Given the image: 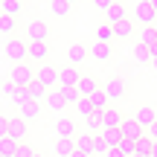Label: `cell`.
Segmentation results:
<instances>
[{
    "label": "cell",
    "mask_w": 157,
    "mask_h": 157,
    "mask_svg": "<svg viewBox=\"0 0 157 157\" xmlns=\"http://www.w3.org/2000/svg\"><path fill=\"white\" fill-rule=\"evenodd\" d=\"M102 90L108 93L111 102H122L125 96H128V82H125L122 76H108L105 82H102Z\"/></svg>",
    "instance_id": "6da1fadb"
},
{
    "label": "cell",
    "mask_w": 157,
    "mask_h": 157,
    "mask_svg": "<svg viewBox=\"0 0 157 157\" xmlns=\"http://www.w3.org/2000/svg\"><path fill=\"white\" fill-rule=\"evenodd\" d=\"M134 17L137 23H143V26H154V21H157V9L151 6V0H140V3L134 6Z\"/></svg>",
    "instance_id": "7a4b0ae2"
},
{
    "label": "cell",
    "mask_w": 157,
    "mask_h": 157,
    "mask_svg": "<svg viewBox=\"0 0 157 157\" xmlns=\"http://www.w3.org/2000/svg\"><path fill=\"white\" fill-rule=\"evenodd\" d=\"M6 56H9L15 64H23L29 58V44L21 41V38H9V41H6Z\"/></svg>",
    "instance_id": "3957f363"
},
{
    "label": "cell",
    "mask_w": 157,
    "mask_h": 157,
    "mask_svg": "<svg viewBox=\"0 0 157 157\" xmlns=\"http://www.w3.org/2000/svg\"><path fill=\"white\" fill-rule=\"evenodd\" d=\"M9 78H12L15 87H29V82L35 78V73H32V67H26V64H15V70L9 73Z\"/></svg>",
    "instance_id": "277c9868"
},
{
    "label": "cell",
    "mask_w": 157,
    "mask_h": 157,
    "mask_svg": "<svg viewBox=\"0 0 157 157\" xmlns=\"http://www.w3.org/2000/svg\"><path fill=\"white\" fill-rule=\"evenodd\" d=\"M35 78H41V82L47 84V87H58V70L52 67V64H41L38 70H35Z\"/></svg>",
    "instance_id": "5b68a950"
},
{
    "label": "cell",
    "mask_w": 157,
    "mask_h": 157,
    "mask_svg": "<svg viewBox=\"0 0 157 157\" xmlns=\"http://www.w3.org/2000/svg\"><path fill=\"white\" fill-rule=\"evenodd\" d=\"M78 70L73 67V64H67V67H61L58 70V87H76L78 84Z\"/></svg>",
    "instance_id": "8992f818"
},
{
    "label": "cell",
    "mask_w": 157,
    "mask_h": 157,
    "mask_svg": "<svg viewBox=\"0 0 157 157\" xmlns=\"http://www.w3.org/2000/svg\"><path fill=\"white\" fill-rule=\"evenodd\" d=\"M102 119H105V128H122V122H125L122 111L113 108V105H108L105 111H102Z\"/></svg>",
    "instance_id": "52a82bcc"
},
{
    "label": "cell",
    "mask_w": 157,
    "mask_h": 157,
    "mask_svg": "<svg viewBox=\"0 0 157 157\" xmlns=\"http://www.w3.org/2000/svg\"><path fill=\"white\" fill-rule=\"evenodd\" d=\"M134 119L148 131V125H154V122H157V113H154V108H151V105H140V108H137V113H134Z\"/></svg>",
    "instance_id": "ba28073f"
},
{
    "label": "cell",
    "mask_w": 157,
    "mask_h": 157,
    "mask_svg": "<svg viewBox=\"0 0 157 157\" xmlns=\"http://www.w3.org/2000/svg\"><path fill=\"white\" fill-rule=\"evenodd\" d=\"M131 56H134V64H137V67H146V64H151V61H154L151 50H148L146 44H140V41L134 44V52H131Z\"/></svg>",
    "instance_id": "9c48e42d"
},
{
    "label": "cell",
    "mask_w": 157,
    "mask_h": 157,
    "mask_svg": "<svg viewBox=\"0 0 157 157\" xmlns=\"http://www.w3.org/2000/svg\"><path fill=\"white\" fill-rule=\"evenodd\" d=\"M52 151H56V157H70L76 151V140H70V137H58L56 146H52Z\"/></svg>",
    "instance_id": "30bf717a"
},
{
    "label": "cell",
    "mask_w": 157,
    "mask_h": 157,
    "mask_svg": "<svg viewBox=\"0 0 157 157\" xmlns=\"http://www.w3.org/2000/svg\"><path fill=\"white\" fill-rule=\"evenodd\" d=\"M47 35H50V29H47L44 21H32V23H29V44H35V41H47Z\"/></svg>",
    "instance_id": "8fae6325"
},
{
    "label": "cell",
    "mask_w": 157,
    "mask_h": 157,
    "mask_svg": "<svg viewBox=\"0 0 157 157\" xmlns=\"http://www.w3.org/2000/svg\"><path fill=\"white\" fill-rule=\"evenodd\" d=\"M122 134L128 137V140H134V143H137L143 134H146V128H143L137 119H125V122H122Z\"/></svg>",
    "instance_id": "7c38bea8"
},
{
    "label": "cell",
    "mask_w": 157,
    "mask_h": 157,
    "mask_svg": "<svg viewBox=\"0 0 157 157\" xmlns=\"http://www.w3.org/2000/svg\"><path fill=\"white\" fill-rule=\"evenodd\" d=\"M9 137H15L17 143L26 137V119H23V117H12L9 119Z\"/></svg>",
    "instance_id": "4fadbf2b"
},
{
    "label": "cell",
    "mask_w": 157,
    "mask_h": 157,
    "mask_svg": "<svg viewBox=\"0 0 157 157\" xmlns=\"http://www.w3.org/2000/svg\"><path fill=\"white\" fill-rule=\"evenodd\" d=\"M125 17H128V15H125V6L122 3H113V6L105 9V23H113V26H117V23L125 21Z\"/></svg>",
    "instance_id": "5bb4252c"
},
{
    "label": "cell",
    "mask_w": 157,
    "mask_h": 157,
    "mask_svg": "<svg viewBox=\"0 0 157 157\" xmlns=\"http://www.w3.org/2000/svg\"><path fill=\"white\" fill-rule=\"evenodd\" d=\"M87 56H90V50H87L84 44H73V47L67 50V61L73 64V67H76V64H82V61H84Z\"/></svg>",
    "instance_id": "9a60e30c"
},
{
    "label": "cell",
    "mask_w": 157,
    "mask_h": 157,
    "mask_svg": "<svg viewBox=\"0 0 157 157\" xmlns=\"http://www.w3.org/2000/svg\"><path fill=\"white\" fill-rule=\"evenodd\" d=\"M76 87H78V93H82L84 99H87V96H93L96 90H99V82H96L93 76H82V78H78V84H76Z\"/></svg>",
    "instance_id": "2e32d148"
},
{
    "label": "cell",
    "mask_w": 157,
    "mask_h": 157,
    "mask_svg": "<svg viewBox=\"0 0 157 157\" xmlns=\"http://www.w3.org/2000/svg\"><path fill=\"white\" fill-rule=\"evenodd\" d=\"M56 134L58 137H70V140H76V122L73 119H67V117H61L56 122Z\"/></svg>",
    "instance_id": "e0dca14e"
},
{
    "label": "cell",
    "mask_w": 157,
    "mask_h": 157,
    "mask_svg": "<svg viewBox=\"0 0 157 157\" xmlns=\"http://www.w3.org/2000/svg\"><path fill=\"white\" fill-rule=\"evenodd\" d=\"M21 117L26 119V122L38 119V117H41V102H38V99H29L26 105H21Z\"/></svg>",
    "instance_id": "ac0fdd59"
},
{
    "label": "cell",
    "mask_w": 157,
    "mask_h": 157,
    "mask_svg": "<svg viewBox=\"0 0 157 157\" xmlns=\"http://www.w3.org/2000/svg\"><path fill=\"white\" fill-rule=\"evenodd\" d=\"M29 56H32L35 61L44 64L47 56H50V47H47V41H35V44H29Z\"/></svg>",
    "instance_id": "d6986e66"
},
{
    "label": "cell",
    "mask_w": 157,
    "mask_h": 157,
    "mask_svg": "<svg viewBox=\"0 0 157 157\" xmlns=\"http://www.w3.org/2000/svg\"><path fill=\"white\" fill-rule=\"evenodd\" d=\"M137 41H140V44H146L148 50H151V47H157V29H154V26H143L140 35H137Z\"/></svg>",
    "instance_id": "ffe728a7"
},
{
    "label": "cell",
    "mask_w": 157,
    "mask_h": 157,
    "mask_svg": "<svg viewBox=\"0 0 157 157\" xmlns=\"http://www.w3.org/2000/svg\"><path fill=\"white\" fill-rule=\"evenodd\" d=\"M90 56H93L96 61H108V58H111V44H105V41H96V44L90 47Z\"/></svg>",
    "instance_id": "44dd1931"
},
{
    "label": "cell",
    "mask_w": 157,
    "mask_h": 157,
    "mask_svg": "<svg viewBox=\"0 0 157 157\" xmlns=\"http://www.w3.org/2000/svg\"><path fill=\"white\" fill-rule=\"evenodd\" d=\"M113 32H117V38H131L134 35V17H125V21H119L117 26H113Z\"/></svg>",
    "instance_id": "7402d4cb"
},
{
    "label": "cell",
    "mask_w": 157,
    "mask_h": 157,
    "mask_svg": "<svg viewBox=\"0 0 157 157\" xmlns=\"http://www.w3.org/2000/svg\"><path fill=\"white\" fill-rule=\"evenodd\" d=\"M47 84L41 82V78H32V82H29V96H32V99H38V102H44L47 99Z\"/></svg>",
    "instance_id": "603a6c76"
},
{
    "label": "cell",
    "mask_w": 157,
    "mask_h": 157,
    "mask_svg": "<svg viewBox=\"0 0 157 157\" xmlns=\"http://www.w3.org/2000/svg\"><path fill=\"white\" fill-rule=\"evenodd\" d=\"M87 102H90V105H93V111H105V108H108V102H111V99H108V93H105V90H96V93L93 96H87Z\"/></svg>",
    "instance_id": "cb8c5ba5"
},
{
    "label": "cell",
    "mask_w": 157,
    "mask_h": 157,
    "mask_svg": "<svg viewBox=\"0 0 157 157\" xmlns=\"http://www.w3.org/2000/svg\"><path fill=\"white\" fill-rule=\"evenodd\" d=\"M134 146H137V154H146V157H151V151H154V140L148 137V131L134 143Z\"/></svg>",
    "instance_id": "d4e9b609"
},
{
    "label": "cell",
    "mask_w": 157,
    "mask_h": 157,
    "mask_svg": "<svg viewBox=\"0 0 157 157\" xmlns=\"http://www.w3.org/2000/svg\"><path fill=\"white\" fill-rule=\"evenodd\" d=\"M102 137H105V143H108V146H119V143H122V128H105V131H102Z\"/></svg>",
    "instance_id": "484cf974"
},
{
    "label": "cell",
    "mask_w": 157,
    "mask_h": 157,
    "mask_svg": "<svg viewBox=\"0 0 157 157\" xmlns=\"http://www.w3.org/2000/svg\"><path fill=\"white\" fill-rule=\"evenodd\" d=\"M47 105H50L52 111H58V113H61L64 108H67V99L61 96V90H56V93H50V96H47Z\"/></svg>",
    "instance_id": "4316f807"
},
{
    "label": "cell",
    "mask_w": 157,
    "mask_h": 157,
    "mask_svg": "<svg viewBox=\"0 0 157 157\" xmlns=\"http://www.w3.org/2000/svg\"><path fill=\"white\" fill-rule=\"evenodd\" d=\"M111 38H117V32H113V23H102V26L96 29V41H105V44H111Z\"/></svg>",
    "instance_id": "83f0119b"
},
{
    "label": "cell",
    "mask_w": 157,
    "mask_h": 157,
    "mask_svg": "<svg viewBox=\"0 0 157 157\" xmlns=\"http://www.w3.org/2000/svg\"><path fill=\"white\" fill-rule=\"evenodd\" d=\"M21 12V0H0V15H12L15 17Z\"/></svg>",
    "instance_id": "f1b7e54d"
},
{
    "label": "cell",
    "mask_w": 157,
    "mask_h": 157,
    "mask_svg": "<svg viewBox=\"0 0 157 157\" xmlns=\"http://www.w3.org/2000/svg\"><path fill=\"white\" fill-rule=\"evenodd\" d=\"M29 99H32V96H29V87H15V90H12V102H15L17 108L26 105Z\"/></svg>",
    "instance_id": "f546056e"
},
{
    "label": "cell",
    "mask_w": 157,
    "mask_h": 157,
    "mask_svg": "<svg viewBox=\"0 0 157 157\" xmlns=\"http://www.w3.org/2000/svg\"><path fill=\"white\" fill-rule=\"evenodd\" d=\"M93 137H96V134H82V137L76 140V148H78V151L93 154Z\"/></svg>",
    "instance_id": "4dcf8cb0"
},
{
    "label": "cell",
    "mask_w": 157,
    "mask_h": 157,
    "mask_svg": "<svg viewBox=\"0 0 157 157\" xmlns=\"http://www.w3.org/2000/svg\"><path fill=\"white\" fill-rule=\"evenodd\" d=\"M61 90V96L67 99V105H76L78 99H82V93H78V87H58Z\"/></svg>",
    "instance_id": "1f68e13d"
},
{
    "label": "cell",
    "mask_w": 157,
    "mask_h": 157,
    "mask_svg": "<svg viewBox=\"0 0 157 157\" xmlns=\"http://www.w3.org/2000/svg\"><path fill=\"white\" fill-rule=\"evenodd\" d=\"M70 6H73V3H67V0H52V12H56L58 17H67L70 15Z\"/></svg>",
    "instance_id": "d6a6232c"
},
{
    "label": "cell",
    "mask_w": 157,
    "mask_h": 157,
    "mask_svg": "<svg viewBox=\"0 0 157 157\" xmlns=\"http://www.w3.org/2000/svg\"><path fill=\"white\" fill-rule=\"evenodd\" d=\"M108 148H111V146L105 143V137L96 134V137H93V154H108Z\"/></svg>",
    "instance_id": "836d02e7"
},
{
    "label": "cell",
    "mask_w": 157,
    "mask_h": 157,
    "mask_svg": "<svg viewBox=\"0 0 157 157\" xmlns=\"http://www.w3.org/2000/svg\"><path fill=\"white\" fill-rule=\"evenodd\" d=\"M0 32H15V17L12 15H0Z\"/></svg>",
    "instance_id": "e575fe53"
},
{
    "label": "cell",
    "mask_w": 157,
    "mask_h": 157,
    "mask_svg": "<svg viewBox=\"0 0 157 157\" xmlns=\"http://www.w3.org/2000/svg\"><path fill=\"white\" fill-rule=\"evenodd\" d=\"M76 111H78V117H90V113H93V105H90V102L82 96V99L76 102Z\"/></svg>",
    "instance_id": "d590c367"
},
{
    "label": "cell",
    "mask_w": 157,
    "mask_h": 157,
    "mask_svg": "<svg viewBox=\"0 0 157 157\" xmlns=\"http://www.w3.org/2000/svg\"><path fill=\"white\" fill-rule=\"evenodd\" d=\"M117 148H119V151H122L125 157H131V154L137 151V146H134V140H128V137H122V143H119Z\"/></svg>",
    "instance_id": "8d00e7d4"
},
{
    "label": "cell",
    "mask_w": 157,
    "mask_h": 157,
    "mask_svg": "<svg viewBox=\"0 0 157 157\" xmlns=\"http://www.w3.org/2000/svg\"><path fill=\"white\" fill-rule=\"evenodd\" d=\"M15 157H35V148L32 146H23V143H21V146H17V154Z\"/></svg>",
    "instance_id": "74e56055"
},
{
    "label": "cell",
    "mask_w": 157,
    "mask_h": 157,
    "mask_svg": "<svg viewBox=\"0 0 157 157\" xmlns=\"http://www.w3.org/2000/svg\"><path fill=\"white\" fill-rule=\"evenodd\" d=\"M3 137H9V119H0V140H3Z\"/></svg>",
    "instance_id": "f35d334b"
},
{
    "label": "cell",
    "mask_w": 157,
    "mask_h": 157,
    "mask_svg": "<svg viewBox=\"0 0 157 157\" xmlns=\"http://www.w3.org/2000/svg\"><path fill=\"white\" fill-rule=\"evenodd\" d=\"M93 3L99 6V9H108V6H113V3H117V0H93Z\"/></svg>",
    "instance_id": "ab89813d"
},
{
    "label": "cell",
    "mask_w": 157,
    "mask_h": 157,
    "mask_svg": "<svg viewBox=\"0 0 157 157\" xmlns=\"http://www.w3.org/2000/svg\"><path fill=\"white\" fill-rule=\"evenodd\" d=\"M105 157H125V154H122V151H119V148H117V146H113V148H108V154H105Z\"/></svg>",
    "instance_id": "60d3db41"
},
{
    "label": "cell",
    "mask_w": 157,
    "mask_h": 157,
    "mask_svg": "<svg viewBox=\"0 0 157 157\" xmlns=\"http://www.w3.org/2000/svg\"><path fill=\"white\" fill-rule=\"evenodd\" d=\"M148 137H151V140L157 143V122H154V125H148Z\"/></svg>",
    "instance_id": "b9f144b4"
},
{
    "label": "cell",
    "mask_w": 157,
    "mask_h": 157,
    "mask_svg": "<svg viewBox=\"0 0 157 157\" xmlns=\"http://www.w3.org/2000/svg\"><path fill=\"white\" fill-rule=\"evenodd\" d=\"M70 157H93V154H87V151H78V148H76V151L70 154Z\"/></svg>",
    "instance_id": "7bdbcfd3"
},
{
    "label": "cell",
    "mask_w": 157,
    "mask_h": 157,
    "mask_svg": "<svg viewBox=\"0 0 157 157\" xmlns=\"http://www.w3.org/2000/svg\"><path fill=\"white\" fill-rule=\"evenodd\" d=\"M151 157H157V143H154V151H151Z\"/></svg>",
    "instance_id": "ee69618b"
},
{
    "label": "cell",
    "mask_w": 157,
    "mask_h": 157,
    "mask_svg": "<svg viewBox=\"0 0 157 157\" xmlns=\"http://www.w3.org/2000/svg\"><path fill=\"white\" fill-rule=\"evenodd\" d=\"M151 67H154V70H157V58H154V61H151Z\"/></svg>",
    "instance_id": "f6af8a7d"
},
{
    "label": "cell",
    "mask_w": 157,
    "mask_h": 157,
    "mask_svg": "<svg viewBox=\"0 0 157 157\" xmlns=\"http://www.w3.org/2000/svg\"><path fill=\"white\" fill-rule=\"evenodd\" d=\"M131 157H146V154H137V151H134V154H131Z\"/></svg>",
    "instance_id": "bcb514c9"
},
{
    "label": "cell",
    "mask_w": 157,
    "mask_h": 157,
    "mask_svg": "<svg viewBox=\"0 0 157 157\" xmlns=\"http://www.w3.org/2000/svg\"><path fill=\"white\" fill-rule=\"evenodd\" d=\"M151 6H154V9H157V0H151Z\"/></svg>",
    "instance_id": "7dc6e473"
},
{
    "label": "cell",
    "mask_w": 157,
    "mask_h": 157,
    "mask_svg": "<svg viewBox=\"0 0 157 157\" xmlns=\"http://www.w3.org/2000/svg\"><path fill=\"white\" fill-rule=\"evenodd\" d=\"M67 3H76V0H67Z\"/></svg>",
    "instance_id": "c3c4849f"
},
{
    "label": "cell",
    "mask_w": 157,
    "mask_h": 157,
    "mask_svg": "<svg viewBox=\"0 0 157 157\" xmlns=\"http://www.w3.org/2000/svg\"><path fill=\"white\" fill-rule=\"evenodd\" d=\"M21 3H23V0H21Z\"/></svg>",
    "instance_id": "681fc988"
}]
</instances>
